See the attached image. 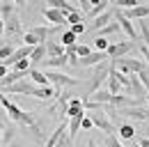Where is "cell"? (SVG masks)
<instances>
[{
	"label": "cell",
	"mask_w": 149,
	"mask_h": 147,
	"mask_svg": "<svg viewBox=\"0 0 149 147\" xmlns=\"http://www.w3.org/2000/svg\"><path fill=\"white\" fill-rule=\"evenodd\" d=\"M83 16H85L83 12H74V14L67 16V23H69V25H78V23H83Z\"/></svg>",
	"instance_id": "24"
},
{
	"label": "cell",
	"mask_w": 149,
	"mask_h": 147,
	"mask_svg": "<svg viewBox=\"0 0 149 147\" xmlns=\"http://www.w3.org/2000/svg\"><path fill=\"white\" fill-rule=\"evenodd\" d=\"M108 76H110V62H103V64L94 67L92 76L87 80V97H92V94H96V92L101 90V83L108 80Z\"/></svg>",
	"instance_id": "2"
},
{
	"label": "cell",
	"mask_w": 149,
	"mask_h": 147,
	"mask_svg": "<svg viewBox=\"0 0 149 147\" xmlns=\"http://www.w3.org/2000/svg\"><path fill=\"white\" fill-rule=\"evenodd\" d=\"M117 133H119V140H133V136H135V127H133V124H119Z\"/></svg>",
	"instance_id": "16"
},
{
	"label": "cell",
	"mask_w": 149,
	"mask_h": 147,
	"mask_svg": "<svg viewBox=\"0 0 149 147\" xmlns=\"http://www.w3.org/2000/svg\"><path fill=\"white\" fill-rule=\"evenodd\" d=\"M46 51H48V57H62V55H67V48L60 41H53V39L46 41Z\"/></svg>",
	"instance_id": "11"
},
{
	"label": "cell",
	"mask_w": 149,
	"mask_h": 147,
	"mask_svg": "<svg viewBox=\"0 0 149 147\" xmlns=\"http://www.w3.org/2000/svg\"><path fill=\"white\" fill-rule=\"evenodd\" d=\"M14 53H16V46H14V44H5V46L0 48V64H5Z\"/></svg>",
	"instance_id": "20"
},
{
	"label": "cell",
	"mask_w": 149,
	"mask_h": 147,
	"mask_svg": "<svg viewBox=\"0 0 149 147\" xmlns=\"http://www.w3.org/2000/svg\"><path fill=\"white\" fill-rule=\"evenodd\" d=\"M44 60H48V51H46V44H39V46H35V51L30 55V62L32 64H41Z\"/></svg>",
	"instance_id": "12"
},
{
	"label": "cell",
	"mask_w": 149,
	"mask_h": 147,
	"mask_svg": "<svg viewBox=\"0 0 149 147\" xmlns=\"http://www.w3.org/2000/svg\"><path fill=\"white\" fill-rule=\"evenodd\" d=\"M110 12H106V14H101L99 18H94V23L90 25V30H94V32H99V30H103L106 25H110Z\"/></svg>",
	"instance_id": "14"
},
{
	"label": "cell",
	"mask_w": 149,
	"mask_h": 147,
	"mask_svg": "<svg viewBox=\"0 0 149 147\" xmlns=\"http://www.w3.org/2000/svg\"><path fill=\"white\" fill-rule=\"evenodd\" d=\"M46 74V78H48V83L53 85V88H76V85H80V80L74 78V76H67V74L62 71H44Z\"/></svg>",
	"instance_id": "3"
},
{
	"label": "cell",
	"mask_w": 149,
	"mask_h": 147,
	"mask_svg": "<svg viewBox=\"0 0 149 147\" xmlns=\"http://www.w3.org/2000/svg\"><path fill=\"white\" fill-rule=\"evenodd\" d=\"M83 120H85V115H83V117H71V120H69V136H71V140H76L78 131L83 129Z\"/></svg>",
	"instance_id": "17"
},
{
	"label": "cell",
	"mask_w": 149,
	"mask_h": 147,
	"mask_svg": "<svg viewBox=\"0 0 149 147\" xmlns=\"http://www.w3.org/2000/svg\"><path fill=\"white\" fill-rule=\"evenodd\" d=\"M117 115H124V117H131V120H138V122H147L149 120V110L145 108H122V110H117Z\"/></svg>",
	"instance_id": "9"
},
{
	"label": "cell",
	"mask_w": 149,
	"mask_h": 147,
	"mask_svg": "<svg viewBox=\"0 0 149 147\" xmlns=\"http://www.w3.org/2000/svg\"><path fill=\"white\" fill-rule=\"evenodd\" d=\"M115 14H117V23L122 25V32L126 35V39H129V41H133V44H138V41H140V32L135 30L133 21H129L126 16H122L119 12H115Z\"/></svg>",
	"instance_id": "6"
},
{
	"label": "cell",
	"mask_w": 149,
	"mask_h": 147,
	"mask_svg": "<svg viewBox=\"0 0 149 147\" xmlns=\"http://www.w3.org/2000/svg\"><path fill=\"white\" fill-rule=\"evenodd\" d=\"M57 28H44V25H37V28H28L25 32H23V41H25V46H39V44H46L48 41V35L51 32H55Z\"/></svg>",
	"instance_id": "1"
},
{
	"label": "cell",
	"mask_w": 149,
	"mask_h": 147,
	"mask_svg": "<svg viewBox=\"0 0 149 147\" xmlns=\"http://www.w3.org/2000/svg\"><path fill=\"white\" fill-rule=\"evenodd\" d=\"M14 133H16V127H5V131H2V143H9L12 138H14Z\"/></svg>",
	"instance_id": "25"
},
{
	"label": "cell",
	"mask_w": 149,
	"mask_h": 147,
	"mask_svg": "<svg viewBox=\"0 0 149 147\" xmlns=\"http://www.w3.org/2000/svg\"><path fill=\"white\" fill-rule=\"evenodd\" d=\"M138 44H133V41H119V44H110V48H108V57L110 60H122V57H126V53H131L133 48H135Z\"/></svg>",
	"instance_id": "5"
},
{
	"label": "cell",
	"mask_w": 149,
	"mask_h": 147,
	"mask_svg": "<svg viewBox=\"0 0 149 147\" xmlns=\"http://www.w3.org/2000/svg\"><path fill=\"white\" fill-rule=\"evenodd\" d=\"M94 51H99V53H108V48H110V44H108V39H103V37H94Z\"/></svg>",
	"instance_id": "22"
},
{
	"label": "cell",
	"mask_w": 149,
	"mask_h": 147,
	"mask_svg": "<svg viewBox=\"0 0 149 147\" xmlns=\"http://www.w3.org/2000/svg\"><path fill=\"white\" fill-rule=\"evenodd\" d=\"M0 145H2V131H0Z\"/></svg>",
	"instance_id": "37"
},
{
	"label": "cell",
	"mask_w": 149,
	"mask_h": 147,
	"mask_svg": "<svg viewBox=\"0 0 149 147\" xmlns=\"http://www.w3.org/2000/svg\"><path fill=\"white\" fill-rule=\"evenodd\" d=\"M119 32H122V25H119V23H110V25H106L103 30H99L96 37H103V39H106L108 35H119Z\"/></svg>",
	"instance_id": "19"
},
{
	"label": "cell",
	"mask_w": 149,
	"mask_h": 147,
	"mask_svg": "<svg viewBox=\"0 0 149 147\" xmlns=\"http://www.w3.org/2000/svg\"><path fill=\"white\" fill-rule=\"evenodd\" d=\"M83 115H87V113H85V104H83V99L74 97V99L69 101V110H67V117L71 120V117H83Z\"/></svg>",
	"instance_id": "10"
},
{
	"label": "cell",
	"mask_w": 149,
	"mask_h": 147,
	"mask_svg": "<svg viewBox=\"0 0 149 147\" xmlns=\"http://www.w3.org/2000/svg\"><path fill=\"white\" fill-rule=\"evenodd\" d=\"M7 76H9V69H7V64H0V83H2Z\"/></svg>",
	"instance_id": "30"
},
{
	"label": "cell",
	"mask_w": 149,
	"mask_h": 147,
	"mask_svg": "<svg viewBox=\"0 0 149 147\" xmlns=\"http://www.w3.org/2000/svg\"><path fill=\"white\" fill-rule=\"evenodd\" d=\"M76 39H78V37H76L71 30H64L62 37H60V44H62L64 48H69V46H76Z\"/></svg>",
	"instance_id": "21"
},
{
	"label": "cell",
	"mask_w": 149,
	"mask_h": 147,
	"mask_svg": "<svg viewBox=\"0 0 149 147\" xmlns=\"http://www.w3.org/2000/svg\"><path fill=\"white\" fill-rule=\"evenodd\" d=\"M57 147H74V140H71V136H69V131L62 136V140H60V145Z\"/></svg>",
	"instance_id": "28"
},
{
	"label": "cell",
	"mask_w": 149,
	"mask_h": 147,
	"mask_svg": "<svg viewBox=\"0 0 149 147\" xmlns=\"http://www.w3.org/2000/svg\"><path fill=\"white\" fill-rule=\"evenodd\" d=\"M92 46H87V44H76V55L83 60V57H87V55H92Z\"/></svg>",
	"instance_id": "23"
},
{
	"label": "cell",
	"mask_w": 149,
	"mask_h": 147,
	"mask_svg": "<svg viewBox=\"0 0 149 147\" xmlns=\"http://www.w3.org/2000/svg\"><path fill=\"white\" fill-rule=\"evenodd\" d=\"M108 5H112V2H108V0H96V2H94V7H92V12H90V16H92V18H99L101 14H106Z\"/></svg>",
	"instance_id": "18"
},
{
	"label": "cell",
	"mask_w": 149,
	"mask_h": 147,
	"mask_svg": "<svg viewBox=\"0 0 149 147\" xmlns=\"http://www.w3.org/2000/svg\"><path fill=\"white\" fill-rule=\"evenodd\" d=\"M5 37L9 39V44H14V39H16V37H23V35H21V21H19L16 14H14V16H9L7 21H5Z\"/></svg>",
	"instance_id": "8"
},
{
	"label": "cell",
	"mask_w": 149,
	"mask_h": 147,
	"mask_svg": "<svg viewBox=\"0 0 149 147\" xmlns=\"http://www.w3.org/2000/svg\"><path fill=\"white\" fill-rule=\"evenodd\" d=\"M5 127H7V122H5V120H0V131H5Z\"/></svg>",
	"instance_id": "35"
},
{
	"label": "cell",
	"mask_w": 149,
	"mask_h": 147,
	"mask_svg": "<svg viewBox=\"0 0 149 147\" xmlns=\"http://www.w3.org/2000/svg\"><path fill=\"white\" fill-rule=\"evenodd\" d=\"M138 53L142 55V60L147 62V67H149V48H147V46H138Z\"/></svg>",
	"instance_id": "29"
},
{
	"label": "cell",
	"mask_w": 149,
	"mask_h": 147,
	"mask_svg": "<svg viewBox=\"0 0 149 147\" xmlns=\"http://www.w3.org/2000/svg\"><path fill=\"white\" fill-rule=\"evenodd\" d=\"M138 145L140 147H149V138H138Z\"/></svg>",
	"instance_id": "32"
},
{
	"label": "cell",
	"mask_w": 149,
	"mask_h": 147,
	"mask_svg": "<svg viewBox=\"0 0 149 147\" xmlns=\"http://www.w3.org/2000/svg\"><path fill=\"white\" fill-rule=\"evenodd\" d=\"M83 129H85V131H87V129H94V122L87 117V115H85V120H83Z\"/></svg>",
	"instance_id": "31"
},
{
	"label": "cell",
	"mask_w": 149,
	"mask_h": 147,
	"mask_svg": "<svg viewBox=\"0 0 149 147\" xmlns=\"http://www.w3.org/2000/svg\"><path fill=\"white\" fill-rule=\"evenodd\" d=\"M87 147H99V145H96V143H94L92 138H90V140H87Z\"/></svg>",
	"instance_id": "34"
},
{
	"label": "cell",
	"mask_w": 149,
	"mask_h": 147,
	"mask_svg": "<svg viewBox=\"0 0 149 147\" xmlns=\"http://www.w3.org/2000/svg\"><path fill=\"white\" fill-rule=\"evenodd\" d=\"M69 30H71V32H74V35L78 37V35H85V30H87V25H85V23H78V25H71Z\"/></svg>",
	"instance_id": "27"
},
{
	"label": "cell",
	"mask_w": 149,
	"mask_h": 147,
	"mask_svg": "<svg viewBox=\"0 0 149 147\" xmlns=\"http://www.w3.org/2000/svg\"><path fill=\"white\" fill-rule=\"evenodd\" d=\"M133 147H140V145H138V140H133Z\"/></svg>",
	"instance_id": "36"
},
{
	"label": "cell",
	"mask_w": 149,
	"mask_h": 147,
	"mask_svg": "<svg viewBox=\"0 0 149 147\" xmlns=\"http://www.w3.org/2000/svg\"><path fill=\"white\" fill-rule=\"evenodd\" d=\"M16 9H19V2H0V16L5 18V21L9 16H14Z\"/></svg>",
	"instance_id": "15"
},
{
	"label": "cell",
	"mask_w": 149,
	"mask_h": 147,
	"mask_svg": "<svg viewBox=\"0 0 149 147\" xmlns=\"http://www.w3.org/2000/svg\"><path fill=\"white\" fill-rule=\"evenodd\" d=\"M41 14H44V18L51 23V28H60V25H64V23H67V16H64L60 9H53V7H41Z\"/></svg>",
	"instance_id": "7"
},
{
	"label": "cell",
	"mask_w": 149,
	"mask_h": 147,
	"mask_svg": "<svg viewBox=\"0 0 149 147\" xmlns=\"http://www.w3.org/2000/svg\"><path fill=\"white\" fill-rule=\"evenodd\" d=\"M28 78H30L35 85H39V88H46V85H51V83H48V78H46V74L41 71V69H35V67L30 69V76H28Z\"/></svg>",
	"instance_id": "13"
},
{
	"label": "cell",
	"mask_w": 149,
	"mask_h": 147,
	"mask_svg": "<svg viewBox=\"0 0 149 147\" xmlns=\"http://www.w3.org/2000/svg\"><path fill=\"white\" fill-rule=\"evenodd\" d=\"M147 104H149V94H147Z\"/></svg>",
	"instance_id": "38"
},
{
	"label": "cell",
	"mask_w": 149,
	"mask_h": 147,
	"mask_svg": "<svg viewBox=\"0 0 149 147\" xmlns=\"http://www.w3.org/2000/svg\"><path fill=\"white\" fill-rule=\"evenodd\" d=\"M2 35H5V18L0 16V37H2Z\"/></svg>",
	"instance_id": "33"
},
{
	"label": "cell",
	"mask_w": 149,
	"mask_h": 147,
	"mask_svg": "<svg viewBox=\"0 0 149 147\" xmlns=\"http://www.w3.org/2000/svg\"><path fill=\"white\" fill-rule=\"evenodd\" d=\"M103 145H106V147H124L122 143H119V138H117V136H106Z\"/></svg>",
	"instance_id": "26"
},
{
	"label": "cell",
	"mask_w": 149,
	"mask_h": 147,
	"mask_svg": "<svg viewBox=\"0 0 149 147\" xmlns=\"http://www.w3.org/2000/svg\"><path fill=\"white\" fill-rule=\"evenodd\" d=\"M87 117L94 122V127L101 129V131H106L108 136H115V124H112L110 120H108V113H103V106H101V110H92V113H87Z\"/></svg>",
	"instance_id": "4"
}]
</instances>
